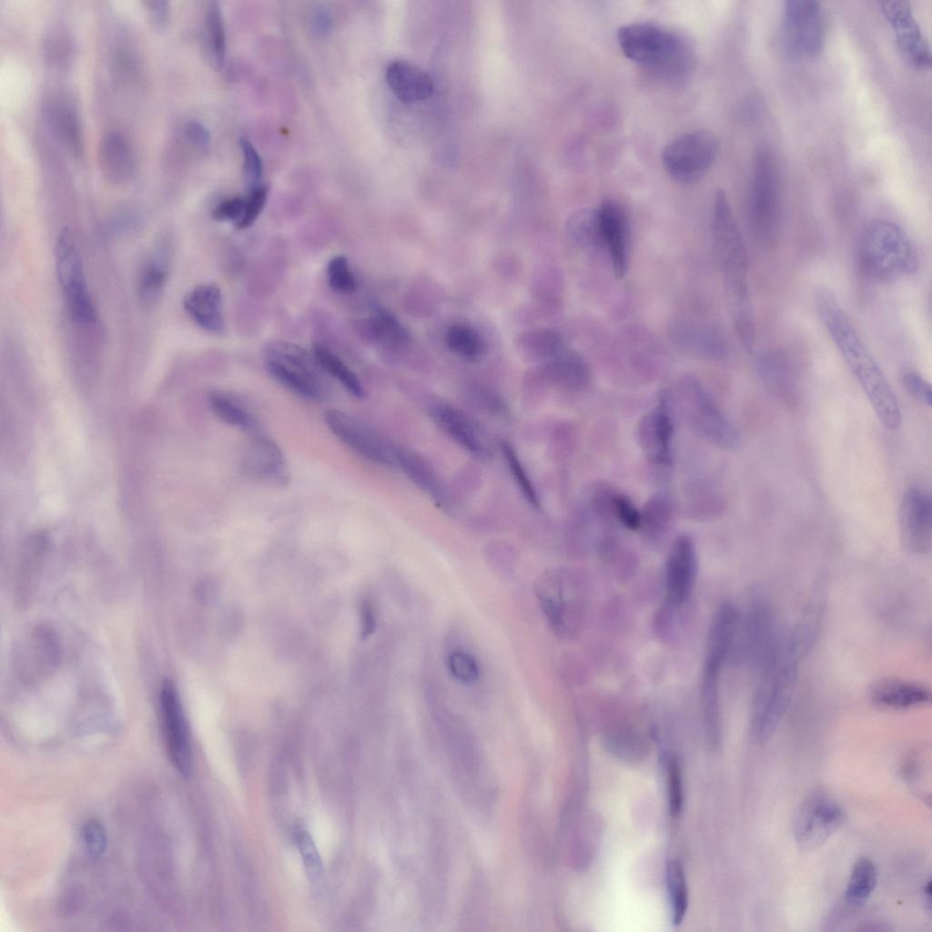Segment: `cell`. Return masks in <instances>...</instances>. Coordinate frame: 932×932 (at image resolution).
<instances>
[{
    "label": "cell",
    "mask_w": 932,
    "mask_h": 932,
    "mask_svg": "<svg viewBox=\"0 0 932 932\" xmlns=\"http://www.w3.org/2000/svg\"><path fill=\"white\" fill-rule=\"evenodd\" d=\"M898 529L906 551L916 555L930 552L932 502L929 493L917 487L904 493L898 509Z\"/></svg>",
    "instance_id": "15"
},
{
    "label": "cell",
    "mask_w": 932,
    "mask_h": 932,
    "mask_svg": "<svg viewBox=\"0 0 932 932\" xmlns=\"http://www.w3.org/2000/svg\"><path fill=\"white\" fill-rule=\"evenodd\" d=\"M723 665L704 660L700 684V702L709 745L717 748L721 744L722 722L719 678Z\"/></svg>",
    "instance_id": "29"
},
{
    "label": "cell",
    "mask_w": 932,
    "mask_h": 932,
    "mask_svg": "<svg viewBox=\"0 0 932 932\" xmlns=\"http://www.w3.org/2000/svg\"><path fill=\"white\" fill-rule=\"evenodd\" d=\"M666 765L669 809L672 816L676 817L682 811L684 802L682 771L674 757L669 758Z\"/></svg>",
    "instance_id": "50"
},
{
    "label": "cell",
    "mask_w": 932,
    "mask_h": 932,
    "mask_svg": "<svg viewBox=\"0 0 932 932\" xmlns=\"http://www.w3.org/2000/svg\"><path fill=\"white\" fill-rule=\"evenodd\" d=\"M376 613L373 604L365 601L361 605L360 623L361 635L365 638L370 635L376 628Z\"/></svg>",
    "instance_id": "59"
},
{
    "label": "cell",
    "mask_w": 932,
    "mask_h": 932,
    "mask_svg": "<svg viewBox=\"0 0 932 932\" xmlns=\"http://www.w3.org/2000/svg\"><path fill=\"white\" fill-rule=\"evenodd\" d=\"M902 384L907 393L924 406H931V386L919 374L914 371L905 372Z\"/></svg>",
    "instance_id": "53"
},
{
    "label": "cell",
    "mask_w": 932,
    "mask_h": 932,
    "mask_svg": "<svg viewBox=\"0 0 932 932\" xmlns=\"http://www.w3.org/2000/svg\"><path fill=\"white\" fill-rule=\"evenodd\" d=\"M146 9L150 22L162 27L167 24L170 17L169 2L166 0H149L145 2Z\"/></svg>",
    "instance_id": "58"
},
{
    "label": "cell",
    "mask_w": 932,
    "mask_h": 932,
    "mask_svg": "<svg viewBox=\"0 0 932 932\" xmlns=\"http://www.w3.org/2000/svg\"><path fill=\"white\" fill-rule=\"evenodd\" d=\"M447 665L452 676L464 684H473L480 676L476 660L465 651H452L448 655Z\"/></svg>",
    "instance_id": "47"
},
{
    "label": "cell",
    "mask_w": 932,
    "mask_h": 932,
    "mask_svg": "<svg viewBox=\"0 0 932 932\" xmlns=\"http://www.w3.org/2000/svg\"><path fill=\"white\" fill-rule=\"evenodd\" d=\"M446 344L454 354L467 359H480L486 352V345L477 330L464 324H455L446 333Z\"/></svg>",
    "instance_id": "41"
},
{
    "label": "cell",
    "mask_w": 932,
    "mask_h": 932,
    "mask_svg": "<svg viewBox=\"0 0 932 932\" xmlns=\"http://www.w3.org/2000/svg\"><path fill=\"white\" fill-rule=\"evenodd\" d=\"M826 35V17L819 2L790 0L784 3L782 36L790 55L803 58L818 56L824 47Z\"/></svg>",
    "instance_id": "9"
},
{
    "label": "cell",
    "mask_w": 932,
    "mask_h": 932,
    "mask_svg": "<svg viewBox=\"0 0 932 932\" xmlns=\"http://www.w3.org/2000/svg\"><path fill=\"white\" fill-rule=\"evenodd\" d=\"M296 842L309 880L318 885L322 880L323 865L313 839L306 830L299 829Z\"/></svg>",
    "instance_id": "45"
},
{
    "label": "cell",
    "mask_w": 932,
    "mask_h": 932,
    "mask_svg": "<svg viewBox=\"0 0 932 932\" xmlns=\"http://www.w3.org/2000/svg\"><path fill=\"white\" fill-rule=\"evenodd\" d=\"M167 279V263L164 255L157 253L143 265L138 274L137 294L140 301L151 306L161 296Z\"/></svg>",
    "instance_id": "37"
},
{
    "label": "cell",
    "mask_w": 932,
    "mask_h": 932,
    "mask_svg": "<svg viewBox=\"0 0 932 932\" xmlns=\"http://www.w3.org/2000/svg\"><path fill=\"white\" fill-rule=\"evenodd\" d=\"M396 465L419 488L440 500L441 496L439 481L430 465L419 455L398 448Z\"/></svg>",
    "instance_id": "39"
},
{
    "label": "cell",
    "mask_w": 932,
    "mask_h": 932,
    "mask_svg": "<svg viewBox=\"0 0 932 932\" xmlns=\"http://www.w3.org/2000/svg\"><path fill=\"white\" fill-rule=\"evenodd\" d=\"M780 203L778 162L773 150L758 147L754 155L751 218L755 232L765 242L776 234Z\"/></svg>",
    "instance_id": "8"
},
{
    "label": "cell",
    "mask_w": 932,
    "mask_h": 932,
    "mask_svg": "<svg viewBox=\"0 0 932 932\" xmlns=\"http://www.w3.org/2000/svg\"><path fill=\"white\" fill-rule=\"evenodd\" d=\"M617 42L628 59L659 74H682L691 62L686 42L679 35L653 23L622 25L617 31Z\"/></svg>",
    "instance_id": "4"
},
{
    "label": "cell",
    "mask_w": 932,
    "mask_h": 932,
    "mask_svg": "<svg viewBox=\"0 0 932 932\" xmlns=\"http://www.w3.org/2000/svg\"><path fill=\"white\" fill-rule=\"evenodd\" d=\"M846 822L840 805L828 794L815 791L801 804L794 823V835L802 851H813L826 843Z\"/></svg>",
    "instance_id": "11"
},
{
    "label": "cell",
    "mask_w": 932,
    "mask_h": 932,
    "mask_svg": "<svg viewBox=\"0 0 932 932\" xmlns=\"http://www.w3.org/2000/svg\"><path fill=\"white\" fill-rule=\"evenodd\" d=\"M437 424L461 447L477 457H485L487 448L473 421L456 408L440 404L432 409Z\"/></svg>",
    "instance_id": "30"
},
{
    "label": "cell",
    "mask_w": 932,
    "mask_h": 932,
    "mask_svg": "<svg viewBox=\"0 0 932 932\" xmlns=\"http://www.w3.org/2000/svg\"><path fill=\"white\" fill-rule=\"evenodd\" d=\"M312 354L320 368L335 378L350 395L357 399L365 397V390L358 376L331 350L317 343L313 346Z\"/></svg>",
    "instance_id": "36"
},
{
    "label": "cell",
    "mask_w": 932,
    "mask_h": 932,
    "mask_svg": "<svg viewBox=\"0 0 932 932\" xmlns=\"http://www.w3.org/2000/svg\"><path fill=\"white\" fill-rule=\"evenodd\" d=\"M82 836L86 852L93 858H99L105 853L107 842L103 824L97 819H89L83 826Z\"/></svg>",
    "instance_id": "52"
},
{
    "label": "cell",
    "mask_w": 932,
    "mask_h": 932,
    "mask_svg": "<svg viewBox=\"0 0 932 932\" xmlns=\"http://www.w3.org/2000/svg\"><path fill=\"white\" fill-rule=\"evenodd\" d=\"M240 467L245 475L257 481L282 485L289 479L280 448L262 434L254 436L241 458Z\"/></svg>",
    "instance_id": "20"
},
{
    "label": "cell",
    "mask_w": 932,
    "mask_h": 932,
    "mask_svg": "<svg viewBox=\"0 0 932 932\" xmlns=\"http://www.w3.org/2000/svg\"><path fill=\"white\" fill-rule=\"evenodd\" d=\"M697 571L696 550L692 538L680 535L674 542L664 568V602L670 608L682 606L688 599Z\"/></svg>",
    "instance_id": "17"
},
{
    "label": "cell",
    "mask_w": 932,
    "mask_h": 932,
    "mask_svg": "<svg viewBox=\"0 0 932 932\" xmlns=\"http://www.w3.org/2000/svg\"><path fill=\"white\" fill-rule=\"evenodd\" d=\"M163 732L169 758L184 776L192 771V749L186 717L177 690L166 680L160 692Z\"/></svg>",
    "instance_id": "16"
},
{
    "label": "cell",
    "mask_w": 932,
    "mask_h": 932,
    "mask_svg": "<svg viewBox=\"0 0 932 932\" xmlns=\"http://www.w3.org/2000/svg\"><path fill=\"white\" fill-rule=\"evenodd\" d=\"M640 438L644 451L660 465H670L673 453L674 420L671 397L662 391L653 409L643 418Z\"/></svg>",
    "instance_id": "19"
},
{
    "label": "cell",
    "mask_w": 932,
    "mask_h": 932,
    "mask_svg": "<svg viewBox=\"0 0 932 932\" xmlns=\"http://www.w3.org/2000/svg\"><path fill=\"white\" fill-rule=\"evenodd\" d=\"M566 229L570 238L581 247L603 246L597 208H583L572 214Z\"/></svg>",
    "instance_id": "40"
},
{
    "label": "cell",
    "mask_w": 932,
    "mask_h": 932,
    "mask_svg": "<svg viewBox=\"0 0 932 932\" xmlns=\"http://www.w3.org/2000/svg\"><path fill=\"white\" fill-rule=\"evenodd\" d=\"M329 287L339 293H350L355 290L356 279L351 272L346 257L337 255L330 258L327 267Z\"/></svg>",
    "instance_id": "46"
},
{
    "label": "cell",
    "mask_w": 932,
    "mask_h": 932,
    "mask_svg": "<svg viewBox=\"0 0 932 932\" xmlns=\"http://www.w3.org/2000/svg\"><path fill=\"white\" fill-rule=\"evenodd\" d=\"M826 590L824 583H817L812 593L800 621L786 637V654L795 663L804 658L814 646L826 610Z\"/></svg>",
    "instance_id": "22"
},
{
    "label": "cell",
    "mask_w": 932,
    "mask_h": 932,
    "mask_svg": "<svg viewBox=\"0 0 932 932\" xmlns=\"http://www.w3.org/2000/svg\"><path fill=\"white\" fill-rule=\"evenodd\" d=\"M859 262L870 279L891 282L915 273L918 267L917 248L907 233L888 220H875L864 230L859 245Z\"/></svg>",
    "instance_id": "2"
},
{
    "label": "cell",
    "mask_w": 932,
    "mask_h": 932,
    "mask_svg": "<svg viewBox=\"0 0 932 932\" xmlns=\"http://www.w3.org/2000/svg\"><path fill=\"white\" fill-rule=\"evenodd\" d=\"M603 246L607 248L617 279L628 268V221L622 207L613 201H603L597 208Z\"/></svg>",
    "instance_id": "21"
},
{
    "label": "cell",
    "mask_w": 932,
    "mask_h": 932,
    "mask_svg": "<svg viewBox=\"0 0 932 932\" xmlns=\"http://www.w3.org/2000/svg\"><path fill=\"white\" fill-rule=\"evenodd\" d=\"M209 405L216 416L225 423L254 436L261 434L258 419L234 398L222 392H212L209 395Z\"/></svg>",
    "instance_id": "33"
},
{
    "label": "cell",
    "mask_w": 932,
    "mask_h": 932,
    "mask_svg": "<svg viewBox=\"0 0 932 932\" xmlns=\"http://www.w3.org/2000/svg\"><path fill=\"white\" fill-rule=\"evenodd\" d=\"M869 700L876 707L888 710H906L929 704L931 691L925 684L897 679H881L870 687Z\"/></svg>",
    "instance_id": "23"
},
{
    "label": "cell",
    "mask_w": 932,
    "mask_h": 932,
    "mask_svg": "<svg viewBox=\"0 0 932 932\" xmlns=\"http://www.w3.org/2000/svg\"><path fill=\"white\" fill-rule=\"evenodd\" d=\"M797 663L783 661L760 674L750 721L753 740L765 745L774 735L793 698Z\"/></svg>",
    "instance_id": "5"
},
{
    "label": "cell",
    "mask_w": 932,
    "mask_h": 932,
    "mask_svg": "<svg viewBox=\"0 0 932 932\" xmlns=\"http://www.w3.org/2000/svg\"><path fill=\"white\" fill-rule=\"evenodd\" d=\"M385 79L392 93L403 102H417L431 96L434 85L431 76L406 59L391 60L386 67Z\"/></svg>",
    "instance_id": "25"
},
{
    "label": "cell",
    "mask_w": 932,
    "mask_h": 932,
    "mask_svg": "<svg viewBox=\"0 0 932 932\" xmlns=\"http://www.w3.org/2000/svg\"><path fill=\"white\" fill-rule=\"evenodd\" d=\"M740 612L732 603H724L716 610L710 624L704 659L721 665L734 650Z\"/></svg>",
    "instance_id": "27"
},
{
    "label": "cell",
    "mask_w": 932,
    "mask_h": 932,
    "mask_svg": "<svg viewBox=\"0 0 932 932\" xmlns=\"http://www.w3.org/2000/svg\"><path fill=\"white\" fill-rule=\"evenodd\" d=\"M640 743V740L631 734H619L611 739L609 745L613 749V751L617 752L621 756L635 758L633 754L635 749L643 750Z\"/></svg>",
    "instance_id": "57"
},
{
    "label": "cell",
    "mask_w": 932,
    "mask_h": 932,
    "mask_svg": "<svg viewBox=\"0 0 932 932\" xmlns=\"http://www.w3.org/2000/svg\"><path fill=\"white\" fill-rule=\"evenodd\" d=\"M609 501L613 516L622 525L632 531L640 529L641 512L627 496L614 493Z\"/></svg>",
    "instance_id": "49"
},
{
    "label": "cell",
    "mask_w": 932,
    "mask_h": 932,
    "mask_svg": "<svg viewBox=\"0 0 932 932\" xmlns=\"http://www.w3.org/2000/svg\"><path fill=\"white\" fill-rule=\"evenodd\" d=\"M267 197L268 188L262 184L249 189L248 197L245 198V206L242 217L236 225L238 229L248 228L257 220L264 208Z\"/></svg>",
    "instance_id": "51"
},
{
    "label": "cell",
    "mask_w": 932,
    "mask_h": 932,
    "mask_svg": "<svg viewBox=\"0 0 932 932\" xmlns=\"http://www.w3.org/2000/svg\"><path fill=\"white\" fill-rule=\"evenodd\" d=\"M552 379L572 389H583L591 380V370L584 359L565 346L544 361Z\"/></svg>",
    "instance_id": "31"
},
{
    "label": "cell",
    "mask_w": 932,
    "mask_h": 932,
    "mask_svg": "<svg viewBox=\"0 0 932 932\" xmlns=\"http://www.w3.org/2000/svg\"><path fill=\"white\" fill-rule=\"evenodd\" d=\"M243 157V173L249 189L261 185L263 164L259 154L252 143L246 137L239 140Z\"/></svg>",
    "instance_id": "48"
},
{
    "label": "cell",
    "mask_w": 932,
    "mask_h": 932,
    "mask_svg": "<svg viewBox=\"0 0 932 932\" xmlns=\"http://www.w3.org/2000/svg\"><path fill=\"white\" fill-rule=\"evenodd\" d=\"M877 871L875 863L862 856L854 864L845 891L846 901L854 907L864 904L875 890Z\"/></svg>",
    "instance_id": "38"
},
{
    "label": "cell",
    "mask_w": 932,
    "mask_h": 932,
    "mask_svg": "<svg viewBox=\"0 0 932 932\" xmlns=\"http://www.w3.org/2000/svg\"><path fill=\"white\" fill-rule=\"evenodd\" d=\"M880 8L890 24L900 51L917 68L930 66L929 46L906 1H884Z\"/></svg>",
    "instance_id": "18"
},
{
    "label": "cell",
    "mask_w": 932,
    "mask_h": 932,
    "mask_svg": "<svg viewBox=\"0 0 932 932\" xmlns=\"http://www.w3.org/2000/svg\"><path fill=\"white\" fill-rule=\"evenodd\" d=\"M184 136L187 142L198 149H204L209 144L208 130L202 123L196 120L189 121L185 125Z\"/></svg>",
    "instance_id": "56"
},
{
    "label": "cell",
    "mask_w": 932,
    "mask_h": 932,
    "mask_svg": "<svg viewBox=\"0 0 932 932\" xmlns=\"http://www.w3.org/2000/svg\"><path fill=\"white\" fill-rule=\"evenodd\" d=\"M688 418L695 429L708 441L727 451H735L741 444L740 436L701 384L687 378L682 383Z\"/></svg>",
    "instance_id": "13"
},
{
    "label": "cell",
    "mask_w": 932,
    "mask_h": 932,
    "mask_svg": "<svg viewBox=\"0 0 932 932\" xmlns=\"http://www.w3.org/2000/svg\"><path fill=\"white\" fill-rule=\"evenodd\" d=\"M718 141L706 130L686 132L670 141L662 152L667 173L681 183L700 179L712 167L718 154Z\"/></svg>",
    "instance_id": "10"
},
{
    "label": "cell",
    "mask_w": 932,
    "mask_h": 932,
    "mask_svg": "<svg viewBox=\"0 0 932 932\" xmlns=\"http://www.w3.org/2000/svg\"><path fill=\"white\" fill-rule=\"evenodd\" d=\"M712 228L729 310L747 309L752 305L746 249L729 200L723 190L716 191L714 195Z\"/></svg>",
    "instance_id": "3"
},
{
    "label": "cell",
    "mask_w": 932,
    "mask_h": 932,
    "mask_svg": "<svg viewBox=\"0 0 932 932\" xmlns=\"http://www.w3.org/2000/svg\"><path fill=\"white\" fill-rule=\"evenodd\" d=\"M309 26L314 36L318 38L328 36L332 28L329 12L322 6L316 7L311 13Z\"/></svg>",
    "instance_id": "55"
},
{
    "label": "cell",
    "mask_w": 932,
    "mask_h": 932,
    "mask_svg": "<svg viewBox=\"0 0 932 932\" xmlns=\"http://www.w3.org/2000/svg\"><path fill=\"white\" fill-rule=\"evenodd\" d=\"M183 305L189 317L203 329L215 334L223 333L222 295L217 284L197 286L185 296Z\"/></svg>",
    "instance_id": "28"
},
{
    "label": "cell",
    "mask_w": 932,
    "mask_h": 932,
    "mask_svg": "<svg viewBox=\"0 0 932 932\" xmlns=\"http://www.w3.org/2000/svg\"><path fill=\"white\" fill-rule=\"evenodd\" d=\"M364 332L369 339L386 346H401L409 340V334L401 323L388 310L375 307L364 322Z\"/></svg>",
    "instance_id": "34"
},
{
    "label": "cell",
    "mask_w": 932,
    "mask_h": 932,
    "mask_svg": "<svg viewBox=\"0 0 932 932\" xmlns=\"http://www.w3.org/2000/svg\"><path fill=\"white\" fill-rule=\"evenodd\" d=\"M56 272L72 319L79 323H90L96 318L82 260L72 233L65 228L56 246Z\"/></svg>",
    "instance_id": "12"
},
{
    "label": "cell",
    "mask_w": 932,
    "mask_h": 932,
    "mask_svg": "<svg viewBox=\"0 0 932 932\" xmlns=\"http://www.w3.org/2000/svg\"><path fill=\"white\" fill-rule=\"evenodd\" d=\"M666 876L673 923L679 925L688 907L687 884L682 865L671 861L667 865Z\"/></svg>",
    "instance_id": "42"
},
{
    "label": "cell",
    "mask_w": 932,
    "mask_h": 932,
    "mask_svg": "<svg viewBox=\"0 0 932 932\" xmlns=\"http://www.w3.org/2000/svg\"><path fill=\"white\" fill-rule=\"evenodd\" d=\"M501 450L507 466L522 495L525 497L528 503H530L533 508L540 509L541 501L538 493L518 454L516 453V451L511 444L505 441L501 443Z\"/></svg>",
    "instance_id": "43"
},
{
    "label": "cell",
    "mask_w": 932,
    "mask_h": 932,
    "mask_svg": "<svg viewBox=\"0 0 932 932\" xmlns=\"http://www.w3.org/2000/svg\"><path fill=\"white\" fill-rule=\"evenodd\" d=\"M45 112L56 139L68 153L78 157L83 153V132L73 101L64 96H55L46 103Z\"/></svg>",
    "instance_id": "24"
},
{
    "label": "cell",
    "mask_w": 932,
    "mask_h": 932,
    "mask_svg": "<svg viewBox=\"0 0 932 932\" xmlns=\"http://www.w3.org/2000/svg\"><path fill=\"white\" fill-rule=\"evenodd\" d=\"M814 304L820 321L871 406L888 403L893 390L833 291L817 287Z\"/></svg>",
    "instance_id": "1"
},
{
    "label": "cell",
    "mask_w": 932,
    "mask_h": 932,
    "mask_svg": "<svg viewBox=\"0 0 932 932\" xmlns=\"http://www.w3.org/2000/svg\"><path fill=\"white\" fill-rule=\"evenodd\" d=\"M535 589L543 615L554 633L562 638L576 633L583 603L577 578L568 571H550L538 579Z\"/></svg>",
    "instance_id": "7"
},
{
    "label": "cell",
    "mask_w": 932,
    "mask_h": 932,
    "mask_svg": "<svg viewBox=\"0 0 932 932\" xmlns=\"http://www.w3.org/2000/svg\"><path fill=\"white\" fill-rule=\"evenodd\" d=\"M324 419L330 431L360 456L380 465H396L398 448L369 425L339 410H328Z\"/></svg>",
    "instance_id": "14"
},
{
    "label": "cell",
    "mask_w": 932,
    "mask_h": 932,
    "mask_svg": "<svg viewBox=\"0 0 932 932\" xmlns=\"http://www.w3.org/2000/svg\"><path fill=\"white\" fill-rule=\"evenodd\" d=\"M516 350L526 360L546 361L564 345L554 330L533 329L520 335L515 342Z\"/></svg>",
    "instance_id": "35"
},
{
    "label": "cell",
    "mask_w": 932,
    "mask_h": 932,
    "mask_svg": "<svg viewBox=\"0 0 932 932\" xmlns=\"http://www.w3.org/2000/svg\"><path fill=\"white\" fill-rule=\"evenodd\" d=\"M245 198L234 196L220 201L212 209V217L218 221L238 222L243 214Z\"/></svg>",
    "instance_id": "54"
},
{
    "label": "cell",
    "mask_w": 932,
    "mask_h": 932,
    "mask_svg": "<svg viewBox=\"0 0 932 932\" xmlns=\"http://www.w3.org/2000/svg\"><path fill=\"white\" fill-rule=\"evenodd\" d=\"M671 512L669 500L661 494L654 496L641 512L640 528L649 533L661 534L670 525Z\"/></svg>",
    "instance_id": "44"
},
{
    "label": "cell",
    "mask_w": 932,
    "mask_h": 932,
    "mask_svg": "<svg viewBox=\"0 0 932 932\" xmlns=\"http://www.w3.org/2000/svg\"><path fill=\"white\" fill-rule=\"evenodd\" d=\"M203 44L209 63L221 68L226 59V32L222 12L216 1L209 2L206 7Z\"/></svg>",
    "instance_id": "32"
},
{
    "label": "cell",
    "mask_w": 932,
    "mask_h": 932,
    "mask_svg": "<svg viewBox=\"0 0 932 932\" xmlns=\"http://www.w3.org/2000/svg\"><path fill=\"white\" fill-rule=\"evenodd\" d=\"M101 170L116 184L128 181L136 170V157L128 139L121 132L110 130L101 138L98 150Z\"/></svg>",
    "instance_id": "26"
},
{
    "label": "cell",
    "mask_w": 932,
    "mask_h": 932,
    "mask_svg": "<svg viewBox=\"0 0 932 932\" xmlns=\"http://www.w3.org/2000/svg\"><path fill=\"white\" fill-rule=\"evenodd\" d=\"M265 366L277 381L297 395L314 401L327 398L324 370L305 349L286 341H272L266 347Z\"/></svg>",
    "instance_id": "6"
}]
</instances>
